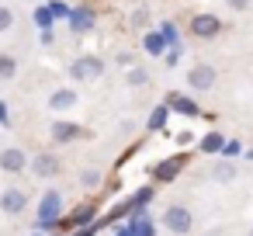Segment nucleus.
<instances>
[{
    "instance_id": "obj_1",
    "label": "nucleus",
    "mask_w": 253,
    "mask_h": 236,
    "mask_svg": "<svg viewBox=\"0 0 253 236\" xmlns=\"http://www.w3.org/2000/svg\"><path fill=\"white\" fill-rule=\"evenodd\" d=\"M59 212H63V194L59 191H45L42 201H39V229L59 226Z\"/></svg>"
},
{
    "instance_id": "obj_2",
    "label": "nucleus",
    "mask_w": 253,
    "mask_h": 236,
    "mask_svg": "<svg viewBox=\"0 0 253 236\" xmlns=\"http://www.w3.org/2000/svg\"><path fill=\"white\" fill-rule=\"evenodd\" d=\"M101 73H104V63L97 56H80V59L70 63V77L73 80H97Z\"/></svg>"
},
{
    "instance_id": "obj_3",
    "label": "nucleus",
    "mask_w": 253,
    "mask_h": 236,
    "mask_svg": "<svg viewBox=\"0 0 253 236\" xmlns=\"http://www.w3.org/2000/svg\"><path fill=\"white\" fill-rule=\"evenodd\" d=\"M163 226H167L170 233H177V236H184V233H191V226H194V219H191V212H187L184 205H170V208L163 212Z\"/></svg>"
},
{
    "instance_id": "obj_4",
    "label": "nucleus",
    "mask_w": 253,
    "mask_h": 236,
    "mask_svg": "<svg viewBox=\"0 0 253 236\" xmlns=\"http://www.w3.org/2000/svg\"><path fill=\"white\" fill-rule=\"evenodd\" d=\"M28 208V191L21 188H7V191H0V212H7V215H21Z\"/></svg>"
},
{
    "instance_id": "obj_5",
    "label": "nucleus",
    "mask_w": 253,
    "mask_h": 236,
    "mask_svg": "<svg viewBox=\"0 0 253 236\" xmlns=\"http://www.w3.org/2000/svg\"><path fill=\"white\" fill-rule=\"evenodd\" d=\"M28 167H32V174H35V177H42V181H45V177H56V174L63 170V163H59V156H56V153H39Z\"/></svg>"
},
{
    "instance_id": "obj_6",
    "label": "nucleus",
    "mask_w": 253,
    "mask_h": 236,
    "mask_svg": "<svg viewBox=\"0 0 253 236\" xmlns=\"http://www.w3.org/2000/svg\"><path fill=\"white\" fill-rule=\"evenodd\" d=\"M184 167H187V156H184V153H180V156H170V160H163V163H156V167H153V181L167 184V181H173Z\"/></svg>"
},
{
    "instance_id": "obj_7",
    "label": "nucleus",
    "mask_w": 253,
    "mask_h": 236,
    "mask_svg": "<svg viewBox=\"0 0 253 236\" xmlns=\"http://www.w3.org/2000/svg\"><path fill=\"white\" fill-rule=\"evenodd\" d=\"M94 212H97V208H94V201H84V205H77L66 219H59V226H63V229H80V226H90V222H94Z\"/></svg>"
},
{
    "instance_id": "obj_8",
    "label": "nucleus",
    "mask_w": 253,
    "mask_h": 236,
    "mask_svg": "<svg viewBox=\"0 0 253 236\" xmlns=\"http://www.w3.org/2000/svg\"><path fill=\"white\" fill-rule=\"evenodd\" d=\"M28 167V156H25V149H18V146H7V149H0V170L4 174H21Z\"/></svg>"
},
{
    "instance_id": "obj_9",
    "label": "nucleus",
    "mask_w": 253,
    "mask_h": 236,
    "mask_svg": "<svg viewBox=\"0 0 253 236\" xmlns=\"http://www.w3.org/2000/svg\"><path fill=\"white\" fill-rule=\"evenodd\" d=\"M187 84H191V91H211L215 87V70L205 66V63H198V66H191Z\"/></svg>"
},
{
    "instance_id": "obj_10",
    "label": "nucleus",
    "mask_w": 253,
    "mask_h": 236,
    "mask_svg": "<svg viewBox=\"0 0 253 236\" xmlns=\"http://www.w3.org/2000/svg\"><path fill=\"white\" fill-rule=\"evenodd\" d=\"M191 32H194L198 39H215V35L222 32V21H218L215 14H198V18L191 21Z\"/></svg>"
},
{
    "instance_id": "obj_11",
    "label": "nucleus",
    "mask_w": 253,
    "mask_h": 236,
    "mask_svg": "<svg viewBox=\"0 0 253 236\" xmlns=\"http://www.w3.org/2000/svg\"><path fill=\"white\" fill-rule=\"evenodd\" d=\"M80 125L77 122H52V129H49V136H52V142H59V146H66V142H73V139H80Z\"/></svg>"
},
{
    "instance_id": "obj_12",
    "label": "nucleus",
    "mask_w": 253,
    "mask_h": 236,
    "mask_svg": "<svg viewBox=\"0 0 253 236\" xmlns=\"http://www.w3.org/2000/svg\"><path fill=\"white\" fill-rule=\"evenodd\" d=\"M167 108H170V111H177V115H187V118H191V115H201V108H198V104H194L191 97L177 94V91H173V94L167 97Z\"/></svg>"
},
{
    "instance_id": "obj_13",
    "label": "nucleus",
    "mask_w": 253,
    "mask_h": 236,
    "mask_svg": "<svg viewBox=\"0 0 253 236\" xmlns=\"http://www.w3.org/2000/svg\"><path fill=\"white\" fill-rule=\"evenodd\" d=\"M70 25H73V32H90L94 28V11L90 7H77V11H70Z\"/></svg>"
},
{
    "instance_id": "obj_14",
    "label": "nucleus",
    "mask_w": 253,
    "mask_h": 236,
    "mask_svg": "<svg viewBox=\"0 0 253 236\" xmlns=\"http://www.w3.org/2000/svg\"><path fill=\"white\" fill-rule=\"evenodd\" d=\"M73 104H77V94H73L70 87H63V91H56V94L49 97V108H52V111H70Z\"/></svg>"
},
{
    "instance_id": "obj_15",
    "label": "nucleus",
    "mask_w": 253,
    "mask_h": 236,
    "mask_svg": "<svg viewBox=\"0 0 253 236\" xmlns=\"http://www.w3.org/2000/svg\"><path fill=\"white\" fill-rule=\"evenodd\" d=\"M225 146V136L222 132H208L205 139H201V153H218Z\"/></svg>"
},
{
    "instance_id": "obj_16",
    "label": "nucleus",
    "mask_w": 253,
    "mask_h": 236,
    "mask_svg": "<svg viewBox=\"0 0 253 236\" xmlns=\"http://www.w3.org/2000/svg\"><path fill=\"white\" fill-rule=\"evenodd\" d=\"M18 73V63H14V56L11 52H0V80H11Z\"/></svg>"
},
{
    "instance_id": "obj_17",
    "label": "nucleus",
    "mask_w": 253,
    "mask_h": 236,
    "mask_svg": "<svg viewBox=\"0 0 253 236\" xmlns=\"http://www.w3.org/2000/svg\"><path fill=\"white\" fill-rule=\"evenodd\" d=\"M167 115H170V108H167V104H160V108H156V111L149 115V122H146V125H149V132L163 129V125H167Z\"/></svg>"
},
{
    "instance_id": "obj_18",
    "label": "nucleus",
    "mask_w": 253,
    "mask_h": 236,
    "mask_svg": "<svg viewBox=\"0 0 253 236\" xmlns=\"http://www.w3.org/2000/svg\"><path fill=\"white\" fill-rule=\"evenodd\" d=\"M142 46H146V52H149V56H160V52L167 49V46H163V39H160V32L146 35V39H142Z\"/></svg>"
},
{
    "instance_id": "obj_19",
    "label": "nucleus",
    "mask_w": 253,
    "mask_h": 236,
    "mask_svg": "<svg viewBox=\"0 0 253 236\" xmlns=\"http://www.w3.org/2000/svg\"><path fill=\"white\" fill-rule=\"evenodd\" d=\"M160 39H163V46H170V49H177V46H180V39H177L173 25H160Z\"/></svg>"
},
{
    "instance_id": "obj_20",
    "label": "nucleus",
    "mask_w": 253,
    "mask_h": 236,
    "mask_svg": "<svg viewBox=\"0 0 253 236\" xmlns=\"http://www.w3.org/2000/svg\"><path fill=\"white\" fill-rule=\"evenodd\" d=\"M35 25L45 28V32L52 28V14H49V7H35Z\"/></svg>"
},
{
    "instance_id": "obj_21",
    "label": "nucleus",
    "mask_w": 253,
    "mask_h": 236,
    "mask_svg": "<svg viewBox=\"0 0 253 236\" xmlns=\"http://www.w3.org/2000/svg\"><path fill=\"white\" fill-rule=\"evenodd\" d=\"M146 80H149V73H146V70H139V66H135V70H128V80H125V84H128V87H142V84H146Z\"/></svg>"
},
{
    "instance_id": "obj_22",
    "label": "nucleus",
    "mask_w": 253,
    "mask_h": 236,
    "mask_svg": "<svg viewBox=\"0 0 253 236\" xmlns=\"http://www.w3.org/2000/svg\"><path fill=\"white\" fill-rule=\"evenodd\" d=\"M7 28H14V11L0 7V32H7Z\"/></svg>"
},
{
    "instance_id": "obj_23",
    "label": "nucleus",
    "mask_w": 253,
    "mask_h": 236,
    "mask_svg": "<svg viewBox=\"0 0 253 236\" xmlns=\"http://www.w3.org/2000/svg\"><path fill=\"white\" fill-rule=\"evenodd\" d=\"M97 229H101V222H90V226H80V229H73V236H97Z\"/></svg>"
},
{
    "instance_id": "obj_24",
    "label": "nucleus",
    "mask_w": 253,
    "mask_h": 236,
    "mask_svg": "<svg viewBox=\"0 0 253 236\" xmlns=\"http://www.w3.org/2000/svg\"><path fill=\"white\" fill-rule=\"evenodd\" d=\"M49 14L52 18H70V7L66 4H49Z\"/></svg>"
},
{
    "instance_id": "obj_25",
    "label": "nucleus",
    "mask_w": 253,
    "mask_h": 236,
    "mask_svg": "<svg viewBox=\"0 0 253 236\" xmlns=\"http://www.w3.org/2000/svg\"><path fill=\"white\" fill-rule=\"evenodd\" d=\"M218 153H225V156H236V153H243V146H239V142H236V139H232V142H229V139H225V146H222V149H218Z\"/></svg>"
},
{
    "instance_id": "obj_26",
    "label": "nucleus",
    "mask_w": 253,
    "mask_h": 236,
    "mask_svg": "<svg viewBox=\"0 0 253 236\" xmlns=\"http://www.w3.org/2000/svg\"><path fill=\"white\" fill-rule=\"evenodd\" d=\"M80 181H84L87 188H94V184H97L101 177H97V170H84V174H80Z\"/></svg>"
},
{
    "instance_id": "obj_27",
    "label": "nucleus",
    "mask_w": 253,
    "mask_h": 236,
    "mask_svg": "<svg viewBox=\"0 0 253 236\" xmlns=\"http://www.w3.org/2000/svg\"><path fill=\"white\" fill-rule=\"evenodd\" d=\"M177 59H180V46H177V49H170V52H167V66H177Z\"/></svg>"
},
{
    "instance_id": "obj_28",
    "label": "nucleus",
    "mask_w": 253,
    "mask_h": 236,
    "mask_svg": "<svg viewBox=\"0 0 253 236\" xmlns=\"http://www.w3.org/2000/svg\"><path fill=\"white\" fill-rule=\"evenodd\" d=\"M225 4H229L232 11H246V7H250V0H225Z\"/></svg>"
},
{
    "instance_id": "obj_29",
    "label": "nucleus",
    "mask_w": 253,
    "mask_h": 236,
    "mask_svg": "<svg viewBox=\"0 0 253 236\" xmlns=\"http://www.w3.org/2000/svg\"><path fill=\"white\" fill-rule=\"evenodd\" d=\"M0 125H11V115H7V104L0 101Z\"/></svg>"
},
{
    "instance_id": "obj_30",
    "label": "nucleus",
    "mask_w": 253,
    "mask_h": 236,
    "mask_svg": "<svg viewBox=\"0 0 253 236\" xmlns=\"http://www.w3.org/2000/svg\"><path fill=\"white\" fill-rule=\"evenodd\" d=\"M115 236H135V233H132V226H128V222H125V226H122V229H118V233H115Z\"/></svg>"
},
{
    "instance_id": "obj_31",
    "label": "nucleus",
    "mask_w": 253,
    "mask_h": 236,
    "mask_svg": "<svg viewBox=\"0 0 253 236\" xmlns=\"http://www.w3.org/2000/svg\"><path fill=\"white\" fill-rule=\"evenodd\" d=\"M250 236H253V229H250Z\"/></svg>"
}]
</instances>
